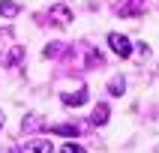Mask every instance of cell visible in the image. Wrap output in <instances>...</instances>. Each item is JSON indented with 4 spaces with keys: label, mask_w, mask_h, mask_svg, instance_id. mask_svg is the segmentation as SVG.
I'll return each instance as SVG.
<instances>
[{
    "label": "cell",
    "mask_w": 159,
    "mask_h": 153,
    "mask_svg": "<svg viewBox=\"0 0 159 153\" xmlns=\"http://www.w3.org/2000/svg\"><path fill=\"white\" fill-rule=\"evenodd\" d=\"M63 51V42H48V45H45V57H57V54H60Z\"/></svg>",
    "instance_id": "cell-13"
},
{
    "label": "cell",
    "mask_w": 159,
    "mask_h": 153,
    "mask_svg": "<svg viewBox=\"0 0 159 153\" xmlns=\"http://www.w3.org/2000/svg\"><path fill=\"white\" fill-rule=\"evenodd\" d=\"M63 153H84V147H81V144H66Z\"/></svg>",
    "instance_id": "cell-14"
},
{
    "label": "cell",
    "mask_w": 159,
    "mask_h": 153,
    "mask_svg": "<svg viewBox=\"0 0 159 153\" xmlns=\"http://www.w3.org/2000/svg\"><path fill=\"white\" fill-rule=\"evenodd\" d=\"M21 129H24V132H39V129H48V123H45L42 114H30V117H24Z\"/></svg>",
    "instance_id": "cell-4"
},
{
    "label": "cell",
    "mask_w": 159,
    "mask_h": 153,
    "mask_svg": "<svg viewBox=\"0 0 159 153\" xmlns=\"http://www.w3.org/2000/svg\"><path fill=\"white\" fill-rule=\"evenodd\" d=\"M144 9H147V0H129L126 6H120V15L132 18V15H141Z\"/></svg>",
    "instance_id": "cell-6"
},
{
    "label": "cell",
    "mask_w": 159,
    "mask_h": 153,
    "mask_svg": "<svg viewBox=\"0 0 159 153\" xmlns=\"http://www.w3.org/2000/svg\"><path fill=\"white\" fill-rule=\"evenodd\" d=\"M18 12H21L18 3H12V0H0V18H15Z\"/></svg>",
    "instance_id": "cell-10"
},
{
    "label": "cell",
    "mask_w": 159,
    "mask_h": 153,
    "mask_svg": "<svg viewBox=\"0 0 159 153\" xmlns=\"http://www.w3.org/2000/svg\"><path fill=\"white\" fill-rule=\"evenodd\" d=\"M63 105H75V108H78V105H84V102H87V90H84V87H78V90H75V93H63Z\"/></svg>",
    "instance_id": "cell-5"
},
{
    "label": "cell",
    "mask_w": 159,
    "mask_h": 153,
    "mask_svg": "<svg viewBox=\"0 0 159 153\" xmlns=\"http://www.w3.org/2000/svg\"><path fill=\"white\" fill-rule=\"evenodd\" d=\"M108 45H111V51H114L117 57H129V54H132V42H129L123 33H108Z\"/></svg>",
    "instance_id": "cell-1"
},
{
    "label": "cell",
    "mask_w": 159,
    "mask_h": 153,
    "mask_svg": "<svg viewBox=\"0 0 159 153\" xmlns=\"http://www.w3.org/2000/svg\"><path fill=\"white\" fill-rule=\"evenodd\" d=\"M27 147H30V153H54L51 141H30Z\"/></svg>",
    "instance_id": "cell-12"
},
{
    "label": "cell",
    "mask_w": 159,
    "mask_h": 153,
    "mask_svg": "<svg viewBox=\"0 0 159 153\" xmlns=\"http://www.w3.org/2000/svg\"><path fill=\"white\" fill-rule=\"evenodd\" d=\"M6 153H24V150H21V147H9Z\"/></svg>",
    "instance_id": "cell-15"
},
{
    "label": "cell",
    "mask_w": 159,
    "mask_h": 153,
    "mask_svg": "<svg viewBox=\"0 0 159 153\" xmlns=\"http://www.w3.org/2000/svg\"><path fill=\"white\" fill-rule=\"evenodd\" d=\"M156 72H159V69H156Z\"/></svg>",
    "instance_id": "cell-17"
},
{
    "label": "cell",
    "mask_w": 159,
    "mask_h": 153,
    "mask_svg": "<svg viewBox=\"0 0 159 153\" xmlns=\"http://www.w3.org/2000/svg\"><path fill=\"white\" fill-rule=\"evenodd\" d=\"M102 66H105V57H102L96 48H90L87 51V69H102Z\"/></svg>",
    "instance_id": "cell-11"
},
{
    "label": "cell",
    "mask_w": 159,
    "mask_h": 153,
    "mask_svg": "<svg viewBox=\"0 0 159 153\" xmlns=\"http://www.w3.org/2000/svg\"><path fill=\"white\" fill-rule=\"evenodd\" d=\"M108 114H111V108H108V102H99L96 108H93V126H105L108 123Z\"/></svg>",
    "instance_id": "cell-7"
},
{
    "label": "cell",
    "mask_w": 159,
    "mask_h": 153,
    "mask_svg": "<svg viewBox=\"0 0 159 153\" xmlns=\"http://www.w3.org/2000/svg\"><path fill=\"white\" fill-rule=\"evenodd\" d=\"M21 60H24V45H12L6 51V57H3V69H12V66H18Z\"/></svg>",
    "instance_id": "cell-3"
},
{
    "label": "cell",
    "mask_w": 159,
    "mask_h": 153,
    "mask_svg": "<svg viewBox=\"0 0 159 153\" xmlns=\"http://www.w3.org/2000/svg\"><path fill=\"white\" fill-rule=\"evenodd\" d=\"M108 93H111V96H123L126 93V78L123 75H114V78L108 81Z\"/></svg>",
    "instance_id": "cell-9"
},
{
    "label": "cell",
    "mask_w": 159,
    "mask_h": 153,
    "mask_svg": "<svg viewBox=\"0 0 159 153\" xmlns=\"http://www.w3.org/2000/svg\"><path fill=\"white\" fill-rule=\"evenodd\" d=\"M0 126H3V114H0Z\"/></svg>",
    "instance_id": "cell-16"
},
{
    "label": "cell",
    "mask_w": 159,
    "mask_h": 153,
    "mask_svg": "<svg viewBox=\"0 0 159 153\" xmlns=\"http://www.w3.org/2000/svg\"><path fill=\"white\" fill-rule=\"evenodd\" d=\"M48 18H51L57 27H66V24L72 21V9L66 6V3H54V6L48 9Z\"/></svg>",
    "instance_id": "cell-2"
},
{
    "label": "cell",
    "mask_w": 159,
    "mask_h": 153,
    "mask_svg": "<svg viewBox=\"0 0 159 153\" xmlns=\"http://www.w3.org/2000/svg\"><path fill=\"white\" fill-rule=\"evenodd\" d=\"M51 132L54 135H69V138H75V135H81V126L78 123H57V126H51Z\"/></svg>",
    "instance_id": "cell-8"
}]
</instances>
